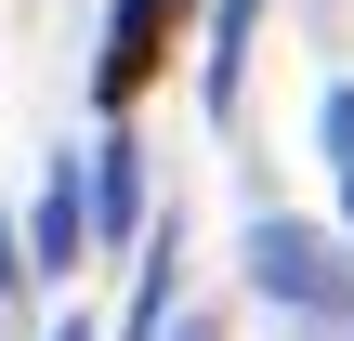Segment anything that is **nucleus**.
<instances>
[{
    "label": "nucleus",
    "instance_id": "1",
    "mask_svg": "<svg viewBox=\"0 0 354 341\" xmlns=\"http://www.w3.org/2000/svg\"><path fill=\"white\" fill-rule=\"evenodd\" d=\"M250 289L276 315H302V341H354V250L328 223H250Z\"/></svg>",
    "mask_w": 354,
    "mask_h": 341
},
{
    "label": "nucleus",
    "instance_id": "2",
    "mask_svg": "<svg viewBox=\"0 0 354 341\" xmlns=\"http://www.w3.org/2000/svg\"><path fill=\"white\" fill-rule=\"evenodd\" d=\"M171 26H184V0H118V13H105V53H92V92L131 105V92L171 66Z\"/></svg>",
    "mask_w": 354,
    "mask_h": 341
},
{
    "label": "nucleus",
    "instance_id": "3",
    "mask_svg": "<svg viewBox=\"0 0 354 341\" xmlns=\"http://www.w3.org/2000/svg\"><path fill=\"white\" fill-rule=\"evenodd\" d=\"M79 210H92L105 237H131V223H145V145H131V131H105V145H92V184H79Z\"/></svg>",
    "mask_w": 354,
    "mask_h": 341
},
{
    "label": "nucleus",
    "instance_id": "4",
    "mask_svg": "<svg viewBox=\"0 0 354 341\" xmlns=\"http://www.w3.org/2000/svg\"><path fill=\"white\" fill-rule=\"evenodd\" d=\"M79 237H92L79 171H53V184H39V223H26V276H66V263H79Z\"/></svg>",
    "mask_w": 354,
    "mask_h": 341
},
{
    "label": "nucleus",
    "instance_id": "5",
    "mask_svg": "<svg viewBox=\"0 0 354 341\" xmlns=\"http://www.w3.org/2000/svg\"><path fill=\"white\" fill-rule=\"evenodd\" d=\"M250 26H263V0H210V53H197L210 105H236V79H250Z\"/></svg>",
    "mask_w": 354,
    "mask_h": 341
},
{
    "label": "nucleus",
    "instance_id": "6",
    "mask_svg": "<svg viewBox=\"0 0 354 341\" xmlns=\"http://www.w3.org/2000/svg\"><path fill=\"white\" fill-rule=\"evenodd\" d=\"M158 315H171V237L145 250V289H131V329H158Z\"/></svg>",
    "mask_w": 354,
    "mask_h": 341
},
{
    "label": "nucleus",
    "instance_id": "7",
    "mask_svg": "<svg viewBox=\"0 0 354 341\" xmlns=\"http://www.w3.org/2000/svg\"><path fill=\"white\" fill-rule=\"evenodd\" d=\"M315 131H328V158L354 171V92H328V105H315Z\"/></svg>",
    "mask_w": 354,
    "mask_h": 341
},
{
    "label": "nucleus",
    "instance_id": "8",
    "mask_svg": "<svg viewBox=\"0 0 354 341\" xmlns=\"http://www.w3.org/2000/svg\"><path fill=\"white\" fill-rule=\"evenodd\" d=\"M13 289H26V237L0 223V302H13Z\"/></svg>",
    "mask_w": 354,
    "mask_h": 341
},
{
    "label": "nucleus",
    "instance_id": "9",
    "mask_svg": "<svg viewBox=\"0 0 354 341\" xmlns=\"http://www.w3.org/2000/svg\"><path fill=\"white\" fill-rule=\"evenodd\" d=\"M66 341H92V329H66Z\"/></svg>",
    "mask_w": 354,
    "mask_h": 341
},
{
    "label": "nucleus",
    "instance_id": "10",
    "mask_svg": "<svg viewBox=\"0 0 354 341\" xmlns=\"http://www.w3.org/2000/svg\"><path fill=\"white\" fill-rule=\"evenodd\" d=\"M184 341H197V329H184Z\"/></svg>",
    "mask_w": 354,
    "mask_h": 341
}]
</instances>
